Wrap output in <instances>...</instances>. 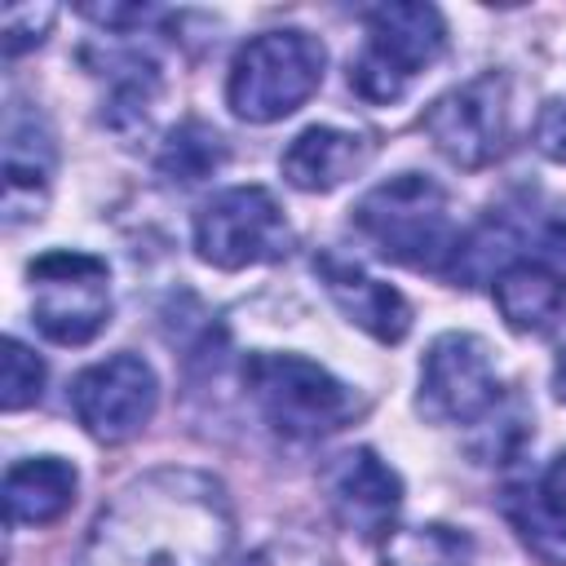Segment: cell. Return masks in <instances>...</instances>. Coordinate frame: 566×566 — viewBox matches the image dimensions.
<instances>
[{
	"mask_svg": "<svg viewBox=\"0 0 566 566\" xmlns=\"http://www.w3.org/2000/svg\"><path fill=\"white\" fill-rule=\"evenodd\" d=\"M53 181V137L35 115H13L4 133V226L40 217Z\"/></svg>",
	"mask_w": 566,
	"mask_h": 566,
	"instance_id": "cell-13",
	"label": "cell"
},
{
	"mask_svg": "<svg viewBox=\"0 0 566 566\" xmlns=\"http://www.w3.org/2000/svg\"><path fill=\"white\" fill-rule=\"evenodd\" d=\"M292 226L265 186H230L195 212V252L217 270H248L287 256Z\"/></svg>",
	"mask_w": 566,
	"mask_h": 566,
	"instance_id": "cell-7",
	"label": "cell"
},
{
	"mask_svg": "<svg viewBox=\"0 0 566 566\" xmlns=\"http://www.w3.org/2000/svg\"><path fill=\"white\" fill-rule=\"evenodd\" d=\"M234 544L226 486L186 464L133 478L88 526L75 566H221Z\"/></svg>",
	"mask_w": 566,
	"mask_h": 566,
	"instance_id": "cell-1",
	"label": "cell"
},
{
	"mask_svg": "<svg viewBox=\"0 0 566 566\" xmlns=\"http://www.w3.org/2000/svg\"><path fill=\"white\" fill-rule=\"evenodd\" d=\"M539 248H544V256H548V261L566 265V221H553V226H544V234H539Z\"/></svg>",
	"mask_w": 566,
	"mask_h": 566,
	"instance_id": "cell-25",
	"label": "cell"
},
{
	"mask_svg": "<svg viewBox=\"0 0 566 566\" xmlns=\"http://www.w3.org/2000/svg\"><path fill=\"white\" fill-rule=\"evenodd\" d=\"M500 509L535 562L566 566V504H557L544 486H509Z\"/></svg>",
	"mask_w": 566,
	"mask_h": 566,
	"instance_id": "cell-17",
	"label": "cell"
},
{
	"mask_svg": "<svg viewBox=\"0 0 566 566\" xmlns=\"http://www.w3.org/2000/svg\"><path fill=\"white\" fill-rule=\"evenodd\" d=\"M239 566H332V557L305 535H279V539L252 548Z\"/></svg>",
	"mask_w": 566,
	"mask_h": 566,
	"instance_id": "cell-22",
	"label": "cell"
},
{
	"mask_svg": "<svg viewBox=\"0 0 566 566\" xmlns=\"http://www.w3.org/2000/svg\"><path fill=\"white\" fill-rule=\"evenodd\" d=\"M314 274L327 287V296L340 305V314L349 323H358L367 336H376L380 345H398L411 332V305L398 287L371 279L363 265L336 256V252H318L314 256Z\"/></svg>",
	"mask_w": 566,
	"mask_h": 566,
	"instance_id": "cell-12",
	"label": "cell"
},
{
	"mask_svg": "<svg viewBox=\"0 0 566 566\" xmlns=\"http://www.w3.org/2000/svg\"><path fill=\"white\" fill-rule=\"evenodd\" d=\"M385 566H473V539L451 526L389 531L380 544Z\"/></svg>",
	"mask_w": 566,
	"mask_h": 566,
	"instance_id": "cell-18",
	"label": "cell"
},
{
	"mask_svg": "<svg viewBox=\"0 0 566 566\" xmlns=\"http://www.w3.org/2000/svg\"><path fill=\"white\" fill-rule=\"evenodd\" d=\"M53 4H4V53L18 57L22 49H35L44 31L53 27Z\"/></svg>",
	"mask_w": 566,
	"mask_h": 566,
	"instance_id": "cell-21",
	"label": "cell"
},
{
	"mask_svg": "<svg viewBox=\"0 0 566 566\" xmlns=\"http://www.w3.org/2000/svg\"><path fill=\"white\" fill-rule=\"evenodd\" d=\"M318 482H323V495H327L332 517L349 535H358V539H385L394 531V517L402 509V482H398V473L371 447L336 451L323 464Z\"/></svg>",
	"mask_w": 566,
	"mask_h": 566,
	"instance_id": "cell-11",
	"label": "cell"
},
{
	"mask_svg": "<svg viewBox=\"0 0 566 566\" xmlns=\"http://www.w3.org/2000/svg\"><path fill=\"white\" fill-rule=\"evenodd\" d=\"M323 62L327 53L310 31H265L234 53L226 102L248 124H274L314 97Z\"/></svg>",
	"mask_w": 566,
	"mask_h": 566,
	"instance_id": "cell-4",
	"label": "cell"
},
{
	"mask_svg": "<svg viewBox=\"0 0 566 566\" xmlns=\"http://www.w3.org/2000/svg\"><path fill=\"white\" fill-rule=\"evenodd\" d=\"M447 49V22L433 4L394 0L367 9V44L349 62V88L363 102H398L407 84Z\"/></svg>",
	"mask_w": 566,
	"mask_h": 566,
	"instance_id": "cell-5",
	"label": "cell"
},
{
	"mask_svg": "<svg viewBox=\"0 0 566 566\" xmlns=\"http://www.w3.org/2000/svg\"><path fill=\"white\" fill-rule=\"evenodd\" d=\"M367 164V142L349 128H332V124H314L305 133L292 137V146L283 150L279 168L283 177L305 190V195H323L336 190L340 181H349L358 168Z\"/></svg>",
	"mask_w": 566,
	"mask_h": 566,
	"instance_id": "cell-14",
	"label": "cell"
},
{
	"mask_svg": "<svg viewBox=\"0 0 566 566\" xmlns=\"http://www.w3.org/2000/svg\"><path fill=\"white\" fill-rule=\"evenodd\" d=\"M243 385L261 420L287 442H318L354 416V394L301 354H248Z\"/></svg>",
	"mask_w": 566,
	"mask_h": 566,
	"instance_id": "cell-3",
	"label": "cell"
},
{
	"mask_svg": "<svg viewBox=\"0 0 566 566\" xmlns=\"http://www.w3.org/2000/svg\"><path fill=\"white\" fill-rule=\"evenodd\" d=\"M553 394L566 402V340H562V349H557V363H553Z\"/></svg>",
	"mask_w": 566,
	"mask_h": 566,
	"instance_id": "cell-27",
	"label": "cell"
},
{
	"mask_svg": "<svg viewBox=\"0 0 566 566\" xmlns=\"http://www.w3.org/2000/svg\"><path fill=\"white\" fill-rule=\"evenodd\" d=\"M539 486H544V491H548L557 504H566V451H562V455L548 464V473H544V482H539Z\"/></svg>",
	"mask_w": 566,
	"mask_h": 566,
	"instance_id": "cell-26",
	"label": "cell"
},
{
	"mask_svg": "<svg viewBox=\"0 0 566 566\" xmlns=\"http://www.w3.org/2000/svg\"><path fill=\"white\" fill-rule=\"evenodd\" d=\"M500 371L486 340L469 332H442L420 363V411L438 424H482L500 411Z\"/></svg>",
	"mask_w": 566,
	"mask_h": 566,
	"instance_id": "cell-8",
	"label": "cell"
},
{
	"mask_svg": "<svg viewBox=\"0 0 566 566\" xmlns=\"http://www.w3.org/2000/svg\"><path fill=\"white\" fill-rule=\"evenodd\" d=\"M31 318L57 345H88L111 318V274L106 261L71 248H53L27 265Z\"/></svg>",
	"mask_w": 566,
	"mask_h": 566,
	"instance_id": "cell-6",
	"label": "cell"
},
{
	"mask_svg": "<svg viewBox=\"0 0 566 566\" xmlns=\"http://www.w3.org/2000/svg\"><path fill=\"white\" fill-rule=\"evenodd\" d=\"M226 164V142L217 128L199 124V119H186L168 133L164 150H159V172L168 181H181V186H195L203 177H212L217 168Z\"/></svg>",
	"mask_w": 566,
	"mask_h": 566,
	"instance_id": "cell-19",
	"label": "cell"
},
{
	"mask_svg": "<svg viewBox=\"0 0 566 566\" xmlns=\"http://www.w3.org/2000/svg\"><path fill=\"white\" fill-rule=\"evenodd\" d=\"M491 292H495V305H500L504 323L513 332H526V336L548 332L562 318V310H566V283H562V274L553 265H544V261H531V256L509 261L495 274Z\"/></svg>",
	"mask_w": 566,
	"mask_h": 566,
	"instance_id": "cell-15",
	"label": "cell"
},
{
	"mask_svg": "<svg viewBox=\"0 0 566 566\" xmlns=\"http://www.w3.org/2000/svg\"><path fill=\"white\" fill-rule=\"evenodd\" d=\"M75 469L57 455L22 460L4 473V509L13 526H49L75 504Z\"/></svg>",
	"mask_w": 566,
	"mask_h": 566,
	"instance_id": "cell-16",
	"label": "cell"
},
{
	"mask_svg": "<svg viewBox=\"0 0 566 566\" xmlns=\"http://www.w3.org/2000/svg\"><path fill=\"white\" fill-rule=\"evenodd\" d=\"M535 146L553 164H566V102L562 97L539 106V115H535Z\"/></svg>",
	"mask_w": 566,
	"mask_h": 566,
	"instance_id": "cell-23",
	"label": "cell"
},
{
	"mask_svg": "<svg viewBox=\"0 0 566 566\" xmlns=\"http://www.w3.org/2000/svg\"><path fill=\"white\" fill-rule=\"evenodd\" d=\"M420 128L455 168H486L504 155L509 142V80L500 71H482L469 84L442 93Z\"/></svg>",
	"mask_w": 566,
	"mask_h": 566,
	"instance_id": "cell-9",
	"label": "cell"
},
{
	"mask_svg": "<svg viewBox=\"0 0 566 566\" xmlns=\"http://www.w3.org/2000/svg\"><path fill=\"white\" fill-rule=\"evenodd\" d=\"M354 230L385 256L411 270H447L460 234L447 190L424 172H398L354 203Z\"/></svg>",
	"mask_w": 566,
	"mask_h": 566,
	"instance_id": "cell-2",
	"label": "cell"
},
{
	"mask_svg": "<svg viewBox=\"0 0 566 566\" xmlns=\"http://www.w3.org/2000/svg\"><path fill=\"white\" fill-rule=\"evenodd\" d=\"M80 13L88 22H102L106 31H133L150 18H159V9H146V4H80Z\"/></svg>",
	"mask_w": 566,
	"mask_h": 566,
	"instance_id": "cell-24",
	"label": "cell"
},
{
	"mask_svg": "<svg viewBox=\"0 0 566 566\" xmlns=\"http://www.w3.org/2000/svg\"><path fill=\"white\" fill-rule=\"evenodd\" d=\"M159 402V380L150 363L137 354H115L106 363L84 367L71 380V407L88 438L97 442H128L146 429Z\"/></svg>",
	"mask_w": 566,
	"mask_h": 566,
	"instance_id": "cell-10",
	"label": "cell"
},
{
	"mask_svg": "<svg viewBox=\"0 0 566 566\" xmlns=\"http://www.w3.org/2000/svg\"><path fill=\"white\" fill-rule=\"evenodd\" d=\"M44 389V363L40 354H31L18 336L4 340V354H0V407L4 411H22L40 398Z\"/></svg>",
	"mask_w": 566,
	"mask_h": 566,
	"instance_id": "cell-20",
	"label": "cell"
}]
</instances>
